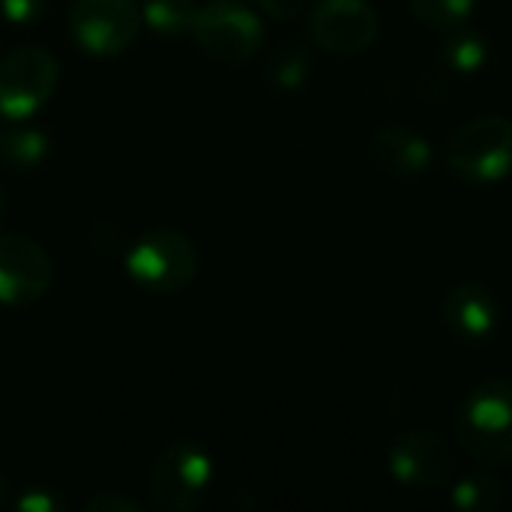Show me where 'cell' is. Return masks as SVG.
Segmentation results:
<instances>
[{
	"label": "cell",
	"instance_id": "6da1fadb",
	"mask_svg": "<svg viewBox=\"0 0 512 512\" xmlns=\"http://www.w3.org/2000/svg\"><path fill=\"white\" fill-rule=\"evenodd\" d=\"M459 447L486 468L512 465V381L492 378L477 384L456 411Z\"/></svg>",
	"mask_w": 512,
	"mask_h": 512
},
{
	"label": "cell",
	"instance_id": "7a4b0ae2",
	"mask_svg": "<svg viewBox=\"0 0 512 512\" xmlns=\"http://www.w3.org/2000/svg\"><path fill=\"white\" fill-rule=\"evenodd\" d=\"M450 171L471 186H492L512 174V120L483 114L462 123L447 144Z\"/></svg>",
	"mask_w": 512,
	"mask_h": 512
},
{
	"label": "cell",
	"instance_id": "3957f363",
	"mask_svg": "<svg viewBox=\"0 0 512 512\" xmlns=\"http://www.w3.org/2000/svg\"><path fill=\"white\" fill-rule=\"evenodd\" d=\"M126 273L144 291L177 294L198 276V249L174 228H153L126 252Z\"/></svg>",
	"mask_w": 512,
	"mask_h": 512
},
{
	"label": "cell",
	"instance_id": "277c9868",
	"mask_svg": "<svg viewBox=\"0 0 512 512\" xmlns=\"http://www.w3.org/2000/svg\"><path fill=\"white\" fill-rule=\"evenodd\" d=\"M213 480L210 453L195 441H174L150 468V504L162 512L198 510L207 501Z\"/></svg>",
	"mask_w": 512,
	"mask_h": 512
},
{
	"label": "cell",
	"instance_id": "5b68a950",
	"mask_svg": "<svg viewBox=\"0 0 512 512\" xmlns=\"http://www.w3.org/2000/svg\"><path fill=\"white\" fill-rule=\"evenodd\" d=\"M195 45L216 63H246L264 45V24L240 0H210L198 6L192 24Z\"/></svg>",
	"mask_w": 512,
	"mask_h": 512
},
{
	"label": "cell",
	"instance_id": "8992f818",
	"mask_svg": "<svg viewBox=\"0 0 512 512\" xmlns=\"http://www.w3.org/2000/svg\"><path fill=\"white\" fill-rule=\"evenodd\" d=\"M60 66L48 48L21 45L0 57V114L24 120L36 114L57 90Z\"/></svg>",
	"mask_w": 512,
	"mask_h": 512
},
{
	"label": "cell",
	"instance_id": "52a82bcc",
	"mask_svg": "<svg viewBox=\"0 0 512 512\" xmlns=\"http://www.w3.org/2000/svg\"><path fill=\"white\" fill-rule=\"evenodd\" d=\"M390 477L411 492H435L453 483L459 459L453 444L429 429L402 432L387 450Z\"/></svg>",
	"mask_w": 512,
	"mask_h": 512
},
{
	"label": "cell",
	"instance_id": "ba28073f",
	"mask_svg": "<svg viewBox=\"0 0 512 512\" xmlns=\"http://www.w3.org/2000/svg\"><path fill=\"white\" fill-rule=\"evenodd\" d=\"M141 9L135 0H75L69 9V33L90 57H117L141 33Z\"/></svg>",
	"mask_w": 512,
	"mask_h": 512
},
{
	"label": "cell",
	"instance_id": "9c48e42d",
	"mask_svg": "<svg viewBox=\"0 0 512 512\" xmlns=\"http://www.w3.org/2000/svg\"><path fill=\"white\" fill-rule=\"evenodd\" d=\"M309 39L333 57L369 51L381 33V18L369 0H318L306 18Z\"/></svg>",
	"mask_w": 512,
	"mask_h": 512
},
{
	"label": "cell",
	"instance_id": "30bf717a",
	"mask_svg": "<svg viewBox=\"0 0 512 512\" xmlns=\"http://www.w3.org/2000/svg\"><path fill=\"white\" fill-rule=\"evenodd\" d=\"M51 258L48 252L21 231L0 234V303L3 306H30L51 285Z\"/></svg>",
	"mask_w": 512,
	"mask_h": 512
},
{
	"label": "cell",
	"instance_id": "8fae6325",
	"mask_svg": "<svg viewBox=\"0 0 512 512\" xmlns=\"http://www.w3.org/2000/svg\"><path fill=\"white\" fill-rule=\"evenodd\" d=\"M441 318L450 336L462 345H486L501 321L495 294L480 282H459L447 291L441 303Z\"/></svg>",
	"mask_w": 512,
	"mask_h": 512
},
{
	"label": "cell",
	"instance_id": "7c38bea8",
	"mask_svg": "<svg viewBox=\"0 0 512 512\" xmlns=\"http://www.w3.org/2000/svg\"><path fill=\"white\" fill-rule=\"evenodd\" d=\"M369 153H372V162L387 177H396V180L423 177L432 168V156H435L432 144L420 132H414L411 126H399V123L381 126L369 141Z\"/></svg>",
	"mask_w": 512,
	"mask_h": 512
},
{
	"label": "cell",
	"instance_id": "4fadbf2b",
	"mask_svg": "<svg viewBox=\"0 0 512 512\" xmlns=\"http://www.w3.org/2000/svg\"><path fill=\"white\" fill-rule=\"evenodd\" d=\"M51 150V138L30 123H6L0 126V162L9 168H33Z\"/></svg>",
	"mask_w": 512,
	"mask_h": 512
},
{
	"label": "cell",
	"instance_id": "5bb4252c",
	"mask_svg": "<svg viewBox=\"0 0 512 512\" xmlns=\"http://www.w3.org/2000/svg\"><path fill=\"white\" fill-rule=\"evenodd\" d=\"M450 504L459 512H498L504 504V486L489 471H471L453 483Z\"/></svg>",
	"mask_w": 512,
	"mask_h": 512
},
{
	"label": "cell",
	"instance_id": "9a60e30c",
	"mask_svg": "<svg viewBox=\"0 0 512 512\" xmlns=\"http://www.w3.org/2000/svg\"><path fill=\"white\" fill-rule=\"evenodd\" d=\"M441 60L453 72L471 75V72L486 66V60H489V39L480 30H471V27L462 24V27L447 33V39L441 45Z\"/></svg>",
	"mask_w": 512,
	"mask_h": 512
},
{
	"label": "cell",
	"instance_id": "2e32d148",
	"mask_svg": "<svg viewBox=\"0 0 512 512\" xmlns=\"http://www.w3.org/2000/svg\"><path fill=\"white\" fill-rule=\"evenodd\" d=\"M312 51L300 42H285L267 60V81L276 90H300L312 75Z\"/></svg>",
	"mask_w": 512,
	"mask_h": 512
},
{
	"label": "cell",
	"instance_id": "e0dca14e",
	"mask_svg": "<svg viewBox=\"0 0 512 512\" xmlns=\"http://www.w3.org/2000/svg\"><path fill=\"white\" fill-rule=\"evenodd\" d=\"M195 12H198L195 0H147L141 18L147 21V27L153 33L168 36V39H180V36L192 33Z\"/></svg>",
	"mask_w": 512,
	"mask_h": 512
},
{
	"label": "cell",
	"instance_id": "ac0fdd59",
	"mask_svg": "<svg viewBox=\"0 0 512 512\" xmlns=\"http://www.w3.org/2000/svg\"><path fill=\"white\" fill-rule=\"evenodd\" d=\"M477 0H408L411 15L435 33H450L474 15Z\"/></svg>",
	"mask_w": 512,
	"mask_h": 512
},
{
	"label": "cell",
	"instance_id": "d6986e66",
	"mask_svg": "<svg viewBox=\"0 0 512 512\" xmlns=\"http://www.w3.org/2000/svg\"><path fill=\"white\" fill-rule=\"evenodd\" d=\"M63 507H66V501L60 498V492H57V489H42V486L27 489V492L15 501V510L21 512H60Z\"/></svg>",
	"mask_w": 512,
	"mask_h": 512
},
{
	"label": "cell",
	"instance_id": "ffe728a7",
	"mask_svg": "<svg viewBox=\"0 0 512 512\" xmlns=\"http://www.w3.org/2000/svg\"><path fill=\"white\" fill-rule=\"evenodd\" d=\"M141 504L123 492H99L84 501V512H138Z\"/></svg>",
	"mask_w": 512,
	"mask_h": 512
},
{
	"label": "cell",
	"instance_id": "44dd1931",
	"mask_svg": "<svg viewBox=\"0 0 512 512\" xmlns=\"http://www.w3.org/2000/svg\"><path fill=\"white\" fill-rule=\"evenodd\" d=\"M0 9L12 24H30L45 12V0H0Z\"/></svg>",
	"mask_w": 512,
	"mask_h": 512
},
{
	"label": "cell",
	"instance_id": "7402d4cb",
	"mask_svg": "<svg viewBox=\"0 0 512 512\" xmlns=\"http://www.w3.org/2000/svg\"><path fill=\"white\" fill-rule=\"evenodd\" d=\"M258 3V9L264 12V15H270V18H276V21H294V18H300L303 12H306V6H309V0H255Z\"/></svg>",
	"mask_w": 512,
	"mask_h": 512
},
{
	"label": "cell",
	"instance_id": "603a6c76",
	"mask_svg": "<svg viewBox=\"0 0 512 512\" xmlns=\"http://www.w3.org/2000/svg\"><path fill=\"white\" fill-rule=\"evenodd\" d=\"M6 498H9V483H6V477L0 474V507L6 504Z\"/></svg>",
	"mask_w": 512,
	"mask_h": 512
},
{
	"label": "cell",
	"instance_id": "cb8c5ba5",
	"mask_svg": "<svg viewBox=\"0 0 512 512\" xmlns=\"http://www.w3.org/2000/svg\"><path fill=\"white\" fill-rule=\"evenodd\" d=\"M0 216H3V189H0Z\"/></svg>",
	"mask_w": 512,
	"mask_h": 512
}]
</instances>
